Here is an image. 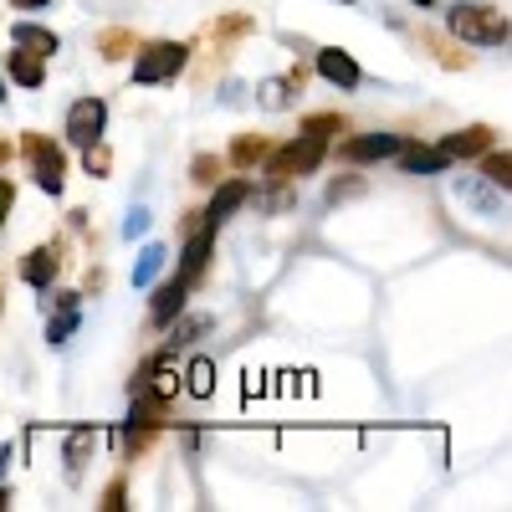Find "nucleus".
I'll return each mask as SVG.
<instances>
[{
	"label": "nucleus",
	"mask_w": 512,
	"mask_h": 512,
	"mask_svg": "<svg viewBox=\"0 0 512 512\" xmlns=\"http://www.w3.org/2000/svg\"><path fill=\"white\" fill-rule=\"evenodd\" d=\"M400 169H405V175H446V169H451V154L436 144V149H420V144H405L400 154Z\"/></svg>",
	"instance_id": "13"
},
{
	"label": "nucleus",
	"mask_w": 512,
	"mask_h": 512,
	"mask_svg": "<svg viewBox=\"0 0 512 512\" xmlns=\"http://www.w3.org/2000/svg\"><path fill=\"white\" fill-rule=\"evenodd\" d=\"M21 154H26V164H31L36 185L47 190V195H62V185H67V159H62V149H57L47 134H21Z\"/></svg>",
	"instance_id": "5"
},
{
	"label": "nucleus",
	"mask_w": 512,
	"mask_h": 512,
	"mask_svg": "<svg viewBox=\"0 0 512 512\" xmlns=\"http://www.w3.org/2000/svg\"><path fill=\"white\" fill-rule=\"evenodd\" d=\"M98 52H103V62H123L128 52H134V31H123V26H108V31L98 36Z\"/></svg>",
	"instance_id": "21"
},
{
	"label": "nucleus",
	"mask_w": 512,
	"mask_h": 512,
	"mask_svg": "<svg viewBox=\"0 0 512 512\" xmlns=\"http://www.w3.org/2000/svg\"><path fill=\"white\" fill-rule=\"evenodd\" d=\"M57 272H62V246H57V241L21 256V282H26V287H52Z\"/></svg>",
	"instance_id": "9"
},
{
	"label": "nucleus",
	"mask_w": 512,
	"mask_h": 512,
	"mask_svg": "<svg viewBox=\"0 0 512 512\" xmlns=\"http://www.w3.org/2000/svg\"><path fill=\"white\" fill-rule=\"evenodd\" d=\"M0 98H6V77H0Z\"/></svg>",
	"instance_id": "36"
},
{
	"label": "nucleus",
	"mask_w": 512,
	"mask_h": 512,
	"mask_svg": "<svg viewBox=\"0 0 512 512\" xmlns=\"http://www.w3.org/2000/svg\"><path fill=\"white\" fill-rule=\"evenodd\" d=\"M103 128H108V103H103V98H77V103L67 108V139H72L77 149L98 144Z\"/></svg>",
	"instance_id": "6"
},
{
	"label": "nucleus",
	"mask_w": 512,
	"mask_h": 512,
	"mask_svg": "<svg viewBox=\"0 0 512 512\" xmlns=\"http://www.w3.org/2000/svg\"><path fill=\"white\" fill-rule=\"evenodd\" d=\"M410 6H420V11H425V6H436V0H410Z\"/></svg>",
	"instance_id": "35"
},
{
	"label": "nucleus",
	"mask_w": 512,
	"mask_h": 512,
	"mask_svg": "<svg viewBox=\"0 0 512 512\" xmlns=\"http://www.w3.org/2000/svg\"><path fill=\"white\" fill-rule=\"evenodd\" d=\"M185 297H190V282H185V277L159 282V287H154V303H149V318H154V323H175V318L185 313Z\"/></svg>",
	"instance_id": "12"
},
{
	"label": "nucleus",
	"mask_w": 512,
	"mask_h": 512,
	"mask_svg": "<svg viewBox=\"0 0 512 512\" xmlns=\"http://www.w3.org/2000/svg\"><path fill=\"white\" fill-rule=\"evenodd\" d=\"M185 390H190L195 400H210V395H216V364H210V359H190Z\"/></svg>",
	"instance_id": "19"
},
{
	"label": "nucleus",
	"mask_w": 512,
	"mask_h": 512,
	"mask_svg": "<svg viewBox=\"0 0 512 512\" xmlns=\"http://www.w3.org/2000/svg\"><path fill=\"white\" fill-rule=\"evenodd\" d=\"M318 77L333 82V88H359V82H364V67H359L349 52L323 47V52H318Z\"/></svg>",
	"instance_id": "11"
},
{
	"label": "nucleus",
	"mask_w": 512,
	"mask_h": 512,
	"mask_svg": "<svg viewBox=\"0 0 512 512\" xmlns=\"http://www.w3.org/2000/svg\"><path fill=\"white\" fill-rule=\"evenodd\" d=\"M359 190H364V180H359V175H349V180H333V185H328V200L338 205V200H349V195H359Z\"/></svg>",
	"instance_id": "30"
},
{
	"label": "nucleus",
	"mask_w": 512,
	"mask_h": 512,
	"mask_svg": "<svg viewBox=\"0 0 512 512\" xmlns=\"http://www.w3.org/2000/svg\"><path fill=\"white\" fill-rule=\"evenodd\" d=\"M216 231L221 226H195V231H185V251H180V272L175 277H185L190 287H200V277H205V262H210V246H216Z\"/></svg>",
	"instance_id": "7"
},
{
	"label": "nucleus",
	"mask_w": 512,
	"mask_h": 512,
	"mask_svg": "<svg viewBox=\"0 0 512 512\" xmlns=\"http://www.w3.org/2000/svg\"><path fill=\"white\" fill-rule=\"evenodd\" d=\"M344 113H313V118H303V134H313V139H333V134H344Z\"/></svg>",
	"instance_id": "23"
},
{
	"label": "nucleus",
	"mask_w": 512,
	"mask_h": 512,
	"mask_svg": "<svg viewBox=\"0 0 512 512\" xmlns=\"http://www.w3.org/2000/svg\"><path fill=\"white\" fill-rule=\"evenodd\" d=\"M272 154V144L262 139V134H241L236 144H231V154H226V164H236V169H256Z\"/></svg>",
	"instance_id": "18"
},
{
	"label": "nucleus",
	"mask_w": 512,
	"mask_h": 512,
	"mask_svg": "<svg viewBox=\"0 0 512 512\" xmlns=\"http://www.w3.org/2000/svg\"><path fill=\"white\" fill-rule=\"evenodd\" d=\"M216 195H210V205H205V221L210 226H221V221H231L236 210L251 200V180H221V185H210Z\"/></svg>",
	"instance_id": "10"
},
{
	"label": "nucleus",
	"mask_w": 512,
	"mask_h": 512,
	"mask_svg": "<svg viewBox=\"0 0 512 512\" xmlns=\"http://www.w3.org/2000/svg\"><path fill=\"white\" fill-rule=\"evenodd\" d=\"M77 303H82V292H57V318H47L52 344H67V338L77 333Z\"/></svg>",
	"instance_id": "16"
},
{
	"label": "nucleus",
	"mask_w": 512,
	"mask_h": 512,
	"mask_svg": "<svg viewBox=\"0 0 512 512\" xmlns=\"http://www.w3.org/2000/svg\"><path fill=\"white\" fill-rule=\"evenodd\" d=\"M82 164H88V175H93V180H103L108 169H113V149L98 139V144H88V149H82Z\"/></svg>",
	"instance_id": "24"
},
{
	"label": "nucleus",
	"mask_w": 512,
	"mask_h": 512,
	"mask_svg": "<svg viewBox=\"0 0 512 512\" xmlns=\"http://www.w3.org/2000/svg\"><path fill=\"white\" fill-rule=\"evenodd\" d=\"M328 159V139H313V134H297L292 144H282V149H272L267 159H262V169H267V180L272 185H292V180H303V175H313V169Z\"/></svg>",
	"instance_id": "1"
},
{
	"label": "nucleus",
	"mask_w": 512,
	"mask_h": 512,
	"mask_svg": "<svg viewBox=\"0 0 512 512\" xmlns=\"http://www.w3.org/2000/svg\"><path fill=\"white\" fill-rule=\"evenodd\" d=\"M441 149H446L451 159H477L482 149H492V128H487V123L456 128V134H446V139H441Z\"/></svg>",
	"instance_id": "14"
},
{
	"label": "nucleus",
	"mask_w": 512,
	"mask_h": 512,
	"mask_svg": "<svg viewBox=\"0 0 512 512\" xmlns=\"http://www.w3.org/2000/svg\"><path fill=\"white\" fill-rule=\"evenodd\" d=\"M11 210H16V185H11V180H0V226L11 221Z\"/></svg>",
	"instance_id": "31"
},
{
	"label": "nucleus",
	"mask_w": 512,
	"mask_h": 512,
	"mask_svg": "<svg viewBox=\"0 0 512 512\" xmlns=\"http://www.w3.org/2000/svg\"><path fill=\"white\" fill-rule=\"evenodd\" d=\"M144 231H149V216H144V210H134V216L123 221V236L134 241V236H144Z\"/></svg>",
	"instance_id": "32"
},
{
	"label": "nucleus",
	"mask_w": 512,
	"mask_h": 512,
	"mask_svg": "<svg viewBox=\"0 0 512 512\" xmlns=\"http://www.w3.org/2000/svg\"><path fill=\"white\" fill-rule=\"evenodd\" d=\"M251 16H226V21H210V36H246Z\"/></svg>",
	"instance_id": "28"
},
{
	"label": "nucleus",
	"mask_w": 512,
	"mask_h": 512,
	"mask_svg": "<svg viewBox=\"0 0 512 512\" xmlns=\"http://www.w3.org/2000/svg\"><path fill=\"white\" fill-rule=\"evenodd\" d=\"M482 175L507 195V190H512V154H507V149H482Z\"/></svg>",
	"instance_id": "20"
},
{
	"label": "nucleus",
	"mask_w": 512,
	"mask_h": 512,
	"mask_svg": "<svg viewBox=\"0 0 512 512\" xmlns=\"http://www.w3.org/2000/svg\"><path fill=\"white\" fill-rule=\"evenodd\" d=\"M123 507H128V487H123V477H118V482L103 487V512H123Z\"/></svg>",
	"instance_id": "29"
},
{
	"label": "nucleus",
	"mask_w": 512,
	"mask_h": 512,
	"mask_svg": "<svg viewBox=\"0 0 512 512\" xmlns=\"http://www.w3.org/2000/svg\"><path fill=\"white\" fill-rule=\"evenodd\" d=\"M6 67H11V82H21V88H41V82H47V57H36L26 47H16Z\"/></svg>",
	"instance_id": "17"
},
{
	"label": "nucleus",
	"mask_w": 512,
	"mask_h": 512,
	"mask_svg": "<svg viewBox=\"0 0 512 512\" xmlns=\"http://www.w3.org/2000/svg\"><path fill=\"white\" fill-rule=\"evenodd\" d=\"M6 466H11V446H0V477H6Z\"/></svg>",
	"instance_id": "34"
},
{
	"label": "nucleus",
	"mask_w": 512,
	"mask_h": 512,
	"mask_svg": "<svg viewBox=\"0 0 512 512\" xmlns=\"http://www.w3.org/2000/svg\"><path fill=\"white\" fill-rule=\"evenodd\" d=\"M344 6H349V0H344Z\"/></svg>",
	"instance_id": "37"
},
{
	"label": "nucleus",
	"mask_w": 512,
	"mask_h": 512,
	"mask_svg": "<svg viewBox=\"0 0 512 512\" xmlns=\"http://www.w3.org/2000/svg\"><path fill=\"white\" fill-rule=\"evenodd\" d=\"M159 267H164V246H144V251H139V267H134V282H139V287L154 282Z\"/></svg>",
	"instance_id": "25"
},
{
	"label": "nucleus",
	"mask_w": 512,
	"mask_h": 512,
	"mask_svg": "<svg viewBox=\"0 0 512 512\" xmlns=\"http://www.w3.org/2000/svg\"><path fill=\"white\" fill-rule=\"evenodd\" d=\"M16 11H41V6H52V0H11Z\"/></svg>",
	"instance_id": "33"
},
{
	"label": "nucleus",
	"mask_w": 512,
	"mask_h": 512,
	"mask_svg": "<svg viewBox=\"0 0 512 512\" xmlns=\"http://www.w3.org/2000/svg\"><path fill=\"white\" fill-rule=\"evenodd\" d=\"M451 31L461 41H472V47H507V36H512V26H507V16L497 6H456L451 11Z\"/></svg>",
	"instance_id": "3"
},
{
	"label": "nucleus",
	"mask_w": 512,
	"mask_h": 512,
	"mask_svg": "<svg viewBox=\"0 0 512 512\" xmlns=\"http://www.w3.org/2000/svg\"><path fill=\"white\" fill-rule=\"evenodd\" d=\"M221 175H226V159H221V154H195V159H190V180H195V185L210 190V185H221Z\"/></svg>",
	"instance_id": "22"
},
{
	"label": "nucleus",
	"mask_w": 512,
	"mask_h": 512,
	"mask_svg": "<svg viewBox=\"0 0 512 512\" xmlns=\"http://www.w3.org/2000/svg\"><path fill=\"white\" fill-rule=\"evenodd\" d=\"M190 62L185 41H149V47H134V82L139 88H154V82H175Z\"/></svg>",
	"instance_id": "2"
},
{
	"label": "nucleus",
	"mask_w": 512,
	"mask_h": 512,
	"mask_svg": "<svg viewBox=\"0 0 512 512\" xmlns=\"http://www.w3.org/2000/svg\"><path fill=\"white\" fill-rule=\"evenodd\" d=\"M205 328H210V318H185V323H175V333H169V344H164V349L175 354L180 344H190V338H200Z\"/></svg>",
	"instance_id": "26"
},
{
	"label": "nucleus",
	"mask_w": 512,
	"mask_h": 512,
	"mask_svg": "<svg viewBox=\"0 0 512 512\" xmlns=\"http://www.w3.org/2000/svg\"><path fill=\"white\" fill-rule=\"evenodd\" d=\"M134 405H128V431H123V446L128 456H144L149 441L164 431V415H169V400L164 395H128Z\"/></svg>",
	"instance_id": "4"
},
{
	"label": "nucleus",
	"mask_w": 512,
	"mask_h": 512,
	"mask_svg": "<svg viewBox=\"0 0 512 512\" xmlns=\"http://www.w3.org/2000/svg\"><path fill=\"white\" fill-rule=\"evenodd\" d=\"M405 149L400 134H359V139H344L338 144V154H344L349 164H369V159H395Z\"/></svg>",
	"instance_id": "8"
},
{
	"label": "nucleus",
	"mask_w": 512,
	"mask_h": 512,
	"mask_svg": "<svg viewBox=\"0 0 512 512\" xmlns=\"http://www.w3.org/2000/svg\"><path fill=\"white\" fill-rule=\"evenodd\" d=\"M11 41H16V47H26V52H36V57H57V52H62L57 31L36 26V21H16V26H11Z\"/></svg>",
	"instance_id": "15"
},
{
	"label": "nucleus",
	"mask_w": 512,
	"mask_h": 512,
	"mask_svg": "<svg viewBox=\"0 0 512 512\" xmlns=\"http://www.w3.org/2000/svg\"><path fill=\"white\" fill-rule=\"evenodd\" d=\"M88 446H98V436H93V431H77V436H72V446H67V461H72V477H77V466H82V456H88Z\"/></svg>",
	"instance_id": "27"
}]
</instances>
